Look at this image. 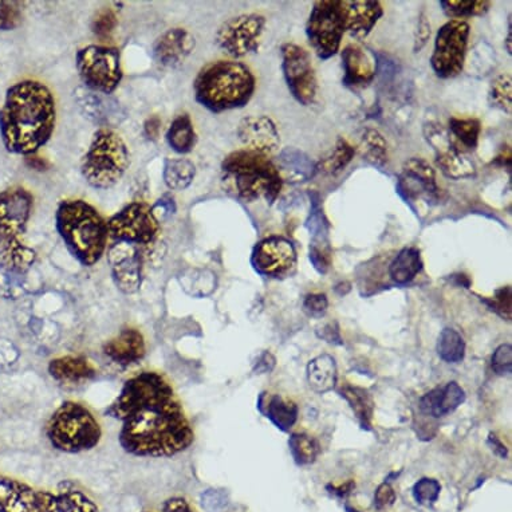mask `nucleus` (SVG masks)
<instances>
[{
  "instance_id": "obj_1",
  "label": "nucleus",
  "mask_w": 512,
  "mask_h": 512,
  "mask_svg": "<svg viewBox=\"0 0 512 512\" xmlns=\"http://www.w3.org/2000/svg\"><path fill=\"white\" fill-rule=\"evenodd\" d=\"M105 415L120 423L118 443L135 458H175L195 441L194 427L175 388L155 370L126 380Z\"/></svg>"
},
{
  "instance_id": "obj_2",
  "label": "nucleus",
  "mask_w": 512,
  "mask_h": 512,
  "mask_svg": "<svg viewBox=\"0 0 512 512\" xmlns=\"http://www.w3.org/2000/svg\"><path fill=\"white\" fill-rule=\"evenodd\" d=\"M57 124V102L42 82L23 80L7 89L0 108V139L10 153L34 156L49 143Z\"/></svg>"
},
{
  "instance_id": "obj_3",
  "label": "nucleus",
  "mask_w": 512,
  "mask_h": 512,
  "mask_svg": "<svg viewBox=\"0 0 512 512\" xmlns=\"http://www.w3.org/2000/svg\"><path fill=\"white\" fill-rule=\"evenodd\" d=\"M255 90L256 77L250 66L234 59L208 63L194 81L196 102L215 114L243 109Z\"/></svg>"
},
{
  "instance_id": "obj_4",
  "label": "nucleus",
  "mask_w": 512,
  "mask_h": 512,
  "mask_svg": "<svg viewBox=\"0 0 512 512\" xmlns=\"http://www.w3.org/2000/svg\"><path fill=\"white\" fill-rule=\"evenodd\" d=\"M55 228L82 266L97 265L108 250V224L97 208L85 200H62L55 211Z\"/></svg>"
},
{
  "instance_id": "obj_5",
  "label": "nucleus",
  "mask_w": 512,
  "mask_h": 512,
  "mask_svg": "<svg viewBox=\"0 0 512 512\" xmlns=\"http://www.w3.org/2000/svg\"><path fill=\"white\" fill-rule=\"evenodd\" d=\"M224 192L246 203L274 204L281 195L283 179L270 157L239 149L224 157Z\"/></svg>"
},
{
  "instance_id": "obj_6",
  "label": "nucleus",
  "mask_w": 512,
  "mask_h": 512,
  "mask_svg": "<svg viewBox=\"0 0 512 512\" xmlns=\"http://www.w3.org/2000/svg\"><path fill=\"white\" fill-rule=\"evenodd\" d=\"M33 208L34 196L26 188L0 192V266L22 275L37 261V252L23 242Z\"/></svg>"
},
{
  "instance_id": "obj_7",
  "label": "nucleus",
  "mask_w": 512,
  "mask_h": 512,
  "mask_svg": "<svg viewBox=\"0 0 512 512\" xmlns=\"http://www.w3.org/2000/svg\"><path fill=\"white\" fill-rule=\"evenodd\" d=\"M0 512H98V506L72 482H62L57 491H47L0 475Z\"/></svg>"
},
{
  "instance_id": "obj_8",
  "label": "nucleus",
  "mask_w": 512,
  "mask_h": 512,
  "mask_svg": "<svg viewBox=\"0 0 512 512\" xmlns=\"http://www.w3.org/2000/svg\"><path fill=\"white\" fill-rule=\"evenodd\" d=\"M45 433L55 451L70 455L92 451L102 440V427L92 409L73 400L55 409Z\"/></svg>"
},
{
  "instance_id": "obj_9",
  "label": "nucleus",
  "mask_w": 512,
  "mask_h": 512,
  "mask_svg": "<svg viewBox=\"0 0 512 512\" xmlns=\"http://www.w3.org/2000/svg\"><path fill=\"white\" fill-rule=\"evenodd\" d=\"M129 163L131 155L124 139L110 128H100L93 133L82 159V177L90 187L105 191L120 183Z\"/></svg>"
},
{
  "instance_id": "obj_10",
  "label": "nucleus",
  "mask_w": 512,
  "mask_h": 512,
  "mask_svg": "<svg viewBox=\"0 0 512 512\" xmlns=\"http://www.w3.org/2000/svg\"><path fill=\"white\" fill-rule=\"evenodd\" d=\"M78 76L92 92L110 96L124 78L121 51L108 45H89L77 51Z\"/></svg>"
},
{
  "instance_id": "obj_11",
  "label": "nucleus",
  "mask_w": 512,
  "mask_h": 512,
  "mask_svg": "<svg viewBox=\"0 0 512 512\" xmlns=\"http://www.w3.org/2000/svg\"><path fill=\"white\" fill-rule=\"evenodd\" d=\"M306 35L319 59L326 61L334 57L345 35L341 0L315 2L306 22Z\"/></svg>"
},
{
  "instance_id": "obj_12",
  "label": "nucleus",
  "mask_w": 512,
  "mask_h": 512,
  "mask_svg": "<svg viewBox=\"0 0 512 512\" xmlns=\"http://www.w3.org/2000/svg\"><path fill=\"white\" fill-rule=\"evenodd\" d=\"M109 240L129 246L147 247L156 242L160 222L144 202L129 203L106 222Z\"/></svg>"
},
{
  "instance_id": "obj_13",
  "label": "nucleus",
  "mask_w": 512,
  "mask_h": 512,
  "mask_svg": "<svg viewBox=\"0 0 512 512\" xmlns=\"http://www.w3.org/2000/svg\"><path fill=\"white\" fill-rule=\"evenodd\" d=\"M470 34L471 26L466 21H448L437 31L431 66L441 80H451L462 74Z\"/></svg>"
},
{
  "instance_id": "obj_14",
  "label": "nucleus",
  "mask_w": 512,
  "mask_h": 512,
  "mask_svg": "<svg viewBox=\"0 0 512 512\" xmlns=\"http://www.w3.org/2000/svg\"><path fill=\"white\" fill-rule=\"evenodd\" d=\"M266 23V18L256 13L230 18L216 31V46L234 61L256 54L261 47Z\"/></svg>"
},
{
  "instance_id": "obj_15",
  "label": "nucleus",
  "mask_w": 512,
  "mask_h": 512,
  "mask_svg": "<svg viewBox=\"0 0 512 512\" xmlns=\"http://www.w3.org/2000/svg\"><path fill=\"white\" fill-rule=\"evenodd\" d=\"M424 136L435 151L436 165L448 179H471L476 175V165L471 152L452 136L450 129L439 122H428Z\"/></svg>"
},
{
  "instance_id": "obj_16",
  "label": "nucleus",
  "mask_w": 512,
  "mask_h": 512,
  "mask_svg": "<svg viewBox=\"0 0 512 512\" xmlns=\"http://www.w3.org/2000/svg\"><path fill=\"white\" fill-rule=\"evenodd\" d=\"M281 57L283 77L291 96L303 106L313 105L318 97V80L309 51L289 42L282 45Z\"/></svg>"
},
{
  "instance_id": "obj_17",
  "label": "nucleus",
  "mask_w": 512,
  "mask_h": 512,
  "mask_svg": "<svg viewBox=\"0 0 512 512\" xmlns=\"http://www.w3.org/2000/svg\"><path fill=\"white\" fill-rule=\"evenodd\" d=\"M251 265L263 277L286 278L294 273L297 266V250L289 239L278 235L269 236L255 244Z\"/></svg>"
},
{
  "instance_id": "obj_18",
  "label": "nucleus",
  "mask_w": 512,
  "mask_h": 512,
  "mask_svg": "<svg viewBox=\"0 0 512 512\" xmlns=\"http://www.w3.org/2000/svg\"><path fill=\"white\" fill-rule=\"evenodd\" d=\"M108 261L114 286L122 294H136L144 279V258L140 247L113 243L109 247Z\"/></svg>"
},
{
  "instance_id": "obj_19",
  "label": "nucleus",
  "mask_w": 512,
  "mask_h": 512,
  "mask_svg": "<svg viewBox=\"0 0 512 512\" xmlns=\"http://www.w3.org/2000/svg\"><path fill=\"white\" fill-rule=\"evenodd\" d=\"M397 189L407 200L425 199L429 203L439 202L440 199L435 169L421 157H411L405 161Z\"/></svg>"
},
{
  "instance_id": "obj_20",
  "label": "nucleus",
  "mask_w": 512,
  "mask_h": 512,
  "mask_svg": "<svg viewBox=\"0 0 512 512\" xmlns=\"http://www.w3.org/2000/svg\"><path fill=\"white\" fill-rule=\"evenodd\" d=\"M236 135L247 151L271 157L281 148V135L273 118L269 116H247L239 122Z\"/></svg>"
},
{
  "instance_id": "obj_21",
  "label": "nucleus",
  "mask_w": 512,
  "mask_h": 512,
  "mask_svg": "<svg viewBox=\"0 0 512 512\" xmlns=\"http://www.w3.org/2000/svg\"><path fill=\"white\" fill-rule=\"evenodd\" d=\"M147 340L143 332L132 326L122 328L120 333L102 346V353L110 362L122 368L139 364L147 356Z\"/></svg>"
},
{
  "instance_id": "obj_22",
  "label": "nucleus",
  "mask_w": 512,
  "mask_h": 512,
  "mask_svg": "<svg viewBox=\"0 0 512 512\" xmlns=\"http://www.w3.org/2000/svg\"><path fill=\"white\" fill-rule=\"evenodd\" d=\"M196 39L184 27H173L161 34L153 45V58L165 68H175L194 53Z\"/></svg>"
},
{
  "instance_id": "obj_23",
  "label": "nucleus",
  "mask_w": 512,
  "mask_h": 512,
  "mask_svg": "<svg viewBox=\"0 0 512 512\" xmlns=\"http://www.w3.org/2000/svg\"><path fill=\"white\" fill-rule=\"evenodd\" d=\"M341 9L345 33L356 39L368 37L384 15V9L378 0H341Z\"/></svg>"
},
{
  "instance_id": "obj_24",
  "label": "nucleus",
  "mask_w": 512,
  "mask_h": 512,
  "mask_svg": "<svg viewBox=\"0 0 512 512\" xmlns=\"http://www.w3.org/2000/svg\"><path fill=\"white\" fill-rule=\"evenodd\" d=\"M344 78L342 82L346 88L352 90L368 88L376 78L377 66L372 55L361 46H346L341 53Z\"/></svg>"
},
{
  "instance_id": "obj_25",
  "label": "nucleus",
  "mask_w": 512,
  "mask_h": 512,
  "mask_svg": "<svg viewBox=\"0 0 512 512\" xmlns=\"http://www.w3.org/2000/svg\"><path fill=\"white\" fill-rule=\"evenodd\" d=\"M47 372L61 385H82L97 377L96 366L81 354H66L50 360Z\"/></svg>"
},
{
  "instance_id": "obj_26",
  "label": "nucleus",
  "mask_w": 512,
  "mask_h": 512,
  "mask_svg": "<svg viewBox=\"0 0 512 512\" xmlns=\"http://www.w3.org/2000/svg\"><path fill=\"white\" fill-rule=\"evenodd\" d=\"M466 400V393L456 382H450L445 388L433 389L420 400L421 412L432 417H443L454 412Z\"/></svg>"
},
{
  "instance_id": "obj_27",
  "label": "nucleus",
  "mask_w": 512,
  "mask_h": 512,
  "mask_svg": "<svg viewBox=\"0 0 512 512\" xmlns=\"http://www.w3.org/2000/svg\"><path fill=\"white\" fill-rule=\"evenodd\" d=\"M277 165L283 183H303L310 180L317 172V164L310 157L295 148H287L278 157Z\"/></svg>"
},
{
  "instance_id": "obj_28",
  "label": "nucleus",
  "mask_w": 512,
  "mask_h": 512,
  "mask_svg": "<svg viewBox=\"0 0 512 512\" xmlns=\"http://www.w3.org/2000/svg\"><path fill=\"white\" fill-rule=\"evenodd\" d=\"M165 140L169 148L177 155H188L194 151L198 143L194 122L188 113H181L169 125Z\"/></svg>"
},
{
  "instance_id": "obj_29",
  "label": "nucleus",
  "mask_w": 512,
  "mask_h": 512,
  "mask_svg": "<svg viewBox=\"0 0 512 512\" xmlns=\"http://www.w3.org/2000/svg\"><path fill=\"white\" fill-rule=\"evenodd\" d=\"M423 270L420 251L415 247H405L389 266V277L396 285H408Z\"/></svg>"
},
{
  "instance_id": "obj_30",
  "label": "nucleus",
  "mask_w": 512,
  "mask_h": 512,
  "mask_svg": "<svg viewBox=\"0 0 512 512\" xmlns=\"http://www.w3.org/2000/svg\"><path fill=\"white\" fill-rule=\"evenodd\" d=\"M196 167L189 159L177 157V159H165L163 168V180L171 191H185L194 183Z\"/></svg>"
},
{
  "instance_id": "obj_31",
  "label": "nucleus",
  "mask_w": 512,
  "mask_h": 512,
  "mask_svg": "<svg viewBox=\"0 0 512 512\" xmlns=\"http://www.w3.org/2000/svg\"><path fill=\"white\" fill-rule=\"evenodd\" d=\"M307 376H309L310 387L315 392L326 393L332 391L337 382L336 362L328 354L315 358L307 366Z\"/></svg>"
},
{
  "instance_id": "obj_32",
  "label": "nucleus",
  "mask_w": 512,
  "mask_h": 512,
  "mask_svg": "<svg viewBox=\"0 0 512 512\" xmlns=\"http://www.w3.org/2000/svg\"><path fill=\"white\" fill-rule=\"evenodd\" d=\"M441 10L451 21H464L467 18L483 17L490 11L488 0H441Z\"/></svg>"
},
{
  "instance_id": "obj_33",
  "label": "nucleus",
  "mask_w": 512,
  "mask_h": 512,
  "mask_svg": "<svg viewBox=\"0 0 512 512\" xmlns=\"http://www.w3.org/2000/svg\"><path fill=\"white\" fill-rule=\"evenodd\" d=\"M354 155H356V149L353 145L340 137L334 145L333 151L324 160L319 161L317 171L328 173V175H338L352 163Z\"/></svg>"
},
{
  "instance_id": "obj_34",
  "label": "nucleus",
  "mask_w": 512,
  "mask_h": 512,
  "mask_svg": "<svg viewBox=\"0 0 512 512\" xmlns=\"http://www.w3.org/2000/svg\"><path fill=\"white\" fill-rule=\"evenodd\" d=\"M450 132L464 148L468 151H475L479 144L480 133H482V124L478 118H450Z\"/></svg>"
},
{
  "instance_id": "obj_35",
  "label": "nucleus",
  "mask_w": 512,
  "mask_h": 512,
  "mask_svg": "<svg viewBox=\"0 0 512 512\" xmlns=\"http://www.w3.org/2000/svg\"><path fill=\"white\" fill-rule=\"evenodd\" d=\"M297 415V407L290 401L283 400L282 397H271L269 404H267V417L283 431L293 427Z\"/></svg>"
},
{
  "instance_id": "obj_36",
  "label": "nucleus",
  "mask_w": 512,
  "mask_h": 512,
  "mask_svg": "<svg viewBox=\"0 0 512 512\" xmlns=\"http://www.w3.org/2000/svg\"><path fill=\"white\" fill-rule=\"evenodd\" d=\"M362 144L365 148L366 160L378 167L388 163V143L384 136L376 129H366L362 136Z\"/></svg>"
},
{
  "instance_id": "obj_37",
  "label": "nucleus",
  "mask_w": 512,
  "mask_h": 512,
  "mask_svg": "<svg viewBox=\"0 0 512 512\" xmlns=\"http://www.w3.org/2000/svg\"><path fill=\"white\" fill-rule=\"evenodd\" d=\"M491 105L502 112H512V80L510 74L504 73L496 77L490 86L488 93Z\"/></svg>"
},
{
  "instance_id": "obj_38",
  "label": "nucleus",
  "mask_w": 512,
  "mask_h": 512,
  "mask_svg": "<svg viewBox=\"0 0 512 512\" xmlns=\"http://www.w3.org/2000/svg\"><path fill=\"white\" fill-rule=\"evenodd\" d=\"M464 349H466V345H464L463 338L458 332L452 329L443 330L437 350H439L440 357L444 361L454 362V364L462 361Z\"/></svg>"
},
{
  "instance_id": "obj_39",
  "label": "nucleus",
  "mask_w": 512,
  "mask_h": 512,
  "mask_svg": "<svg viewBox=\"0 0 512 512\" xmlns=\"http://www.w3.org/2000/svg\"><path fill=\"white\" fill-rule=\"evenodd\" d=\"M342 396L352 405L358 419L362 424L369 425L373 416V400L369 393L360 388L346 387L342 389Z\"/></svg>"
},
{
  "instance_id": "obj_40",
  "label": "nucleus",
  "mask_w": 512,
  "mask_h": 512,
  "mask_svg": "<svg viewBox=\"0 0 512 512\" xmlns=\"http://www.w3.org/2000/svg\"><path fill=\"white\" fill-rule=\"evenodd\" d=\"M290 448L298 464L313 463L319 454V444L313 437L307 435H293L290 439Z\"/></svg>"
},
{
  "instance_id": "obj_41",
  "label": "nucleus",
  "mask_w": 512,
  "mask_h": 512,
  "mask_svg": "<svg viewBox=\"0 0 512 512\" xmlns=\"http://www.w3.org/2000/svg\"><path fill=\"white\" fill-rule=\"evenodd\" d=\"M26 275L14 273L0 266V294L6 298H18L26 291Z\"/></svg>"
},
{
  "instance_id": "obj_42",
  "label": "nucleus",
  "mask_w": 512,
  "mask_h": 512,
  "mask_svg": "<svg viewBox=\"0 0 512 512\" xmlns=\"http://www.w3.org/2000/svg\"><path fill=\"white\" fill-rule=\"evenodd\" d=\"M117 26V14L114 13V10L109 9V7L108 9L105 7V9L98 11L96 17H94L92 21L93 34L96 35L97 38L102 39V41L112 37Z\"/></svg>"
},
{
  "instance_id": "obj_43",
  "label": "nucleus",
  "mask_w": 512,
  "mask_h": 512,
  "mask_svg": "<svg viewBox=\"0 0 512 512\" xmlns=\"http://www.w3.org/2000/svg\"><path fill=\"white\" fill-rule=\"evenodd\" d=\"M23 5L19 2H0V31L18 29L23 22Z\"/></svg>"
},
{
  "instance_id": "obj_44",
  "label": "nucleus",
  "mask_w": 512,
  "mask_h": 512,
  "mask_svg": "<svg viewBox=\"0 0 512 512\" xmlns=\"http://www.w3.org/2000/svg\"><path fill=\"white\" fill-rule=\"evenodd\" d=\"M310 261L313 262L315 270L318 273L325 274L329 270L330 261V247L328 240H314L310 246Z\"/></svg>"
},
{
  "instance_id": "obj_45",
  "label": "nucleus",
  "mask_w": 512,
  "mask_h": 512,
  "mask_svg": "<svg viewBox=\"0 0 512 512\" xmlns=\"http://www.w3.org/2000/svg\"><path fill=\"white\" fill-rule=\"evenodd\" d=\"M440 490L441 487L437 480L421 479L416 484L413 494H415V498L420 504H431L439 498Z\"/></svg>"
},
{
  "instance_id": "obj_46",
  "label": "nucleus",
  "mask_w": 512,
  "mask_h": 512,
  "mask_svg": "<svg viewBox=\"0 0 512 512\" xmlns=\"http://www.w3.org/2000/svg\"><path fill=\"white\" fill-rule=\"evenodd\" d=\"M512 366V349L510 345L500 346L498 350H496L494 357H492V368H494L495 372L500 374H508L511 373Z\"/></svg>"
},
{
  "instance_id": "obj_47",
  "label": "nucleus",
  "mask_w": 512,
  "mask_h": 512,
  "mask_svg": "<svg viewBox=\"0 0 512 512\" xmlns=\"http://www.w3.org/2000/svg\"><path fill=\"white\" fill-rule=\"evenodd\" d=\"M153 214L159 219V222L163 220L171 219L176 214L177 206L175 199L172 196L164 195L152 206Z\"/></svg>"
},
{
  "instance_id": "obj_48",
  "label": "nucleus",
  "mask_w": 512,
  "mask_h": 512,
  "mask_svg": "<svg viewBox=\"0 0 512 512\" xmlns=\"http://www.w3.org/2000/svg\"><path fill=\"white\" fill-rule=\"evenodd\" d=\"M429 37H431V23H429L427 14L423 11L419 17V23H417L415 46H413V51H415V53H420V51L423 50V47L427 45Z\"/></svg>"
},
{
  "instance_id": "obj_49",
  "label": "nucleus",
  "mask_w": 512,
  "mask_h": 512,
  "mask_svg": "<svg viewBox=\"0 0 512 512\" xmlns=\"http://www.w3.org/2000/svg\"><path fill=\"white\" fill-rule=\"evenodd\" d=\"M329 302L325 294H310L303 302V309L309 315H322L328 309Z\"/></svg>"
},
{
  "instance_id": "obj_50",
  "label": "nucleus",
  "mask_w": 512,
  "mask_h": 512,
  "mask_svg": "<svg viewBox=\"0 0 512 512\" xmlns=\"http://www.w3.org/2000/svg\"><path fill=\"white\" fill-rule=\"evenodd\" d=\"M492 307L498 311L504 318H511V287L507 286L504 289L496 291Z\"/></svg>"
},
{
  "instance_id": "obj_51",
  "label": "nucleus",
  "mask_w": 512,
  "mask_h": 512,
  "mask_svg": "<svg viewBox=\"0 0 512 512\" xmlns=\"http://www.w3.org/2000/svg\"><path fill=\"white\" fill-rule=\"evenodd\" d=\"M396 500L395 491L393 488L389 486V484L384 483L382 486L378 487L376 492V506L377 508H384L387 506H391L393 502Z\"/></svg>"
},
{
  "instance_id": "obj_52",
  "label": "nucleus",
  "mask_w": 512,
  "mask_h": 512,
  "mask_svg": "<svg viewBox=\"0 0 512 512\" xmlns=\"http://www.w3.org/2000/svg\"><path fill=\"white\" fill-rule=\"evenodd\" d=\"M161 511L163 512H194L189 503L184 498H180V496H173V498H169L165 500L163 506H161Z\"/></svg>"
},
{
  "instance_id": "obj_53",
  "label": "nucleus",
  "mask_w": 512,
  "mask_h": 512,
  "mask_svg": "<svg viewBox=\"0 0 512 512\" xmlns=\"http://www.w3.org/2000/svg\"><path fill=\"white\" fill-rule=\"evenodd\" d=\"M161 126H163V121H161L160 117L152 116L147 118L144 122V135L149 140L159 139Z\"/></svg>"
},
{
  "instance_id": "obj_54",
  "label": "nucleus",
  "mask_w": 512,
  "mask_h": 512,
  "mask_svg": "<svg viewBox=\"0 0 512 512\" xmlns=\"http://www.w3.org/2000/svg\"><path fill=\"white\" fill-rule=\"evenodd\" d=\"M27 163H29L31 167L39 169V171H43V169L47 167L45 161L39 160L35 155L30 156L29 159H27Z\"/></svg>"
},
{
  "instance_id": "obj_55",
  "label": "nucleus",
  "mask_w": 512,
  "mask_h": 512,
  "mask_svg": "<svg viewBox=\"0 0 512 512\" xmlns=\"http://www.w3.org/2000/svg\"><path fill=\"white\" fill-rule=\"evenodd\" d=\"M512 27H511V17L508 19V37H507V53L511 55V34H512Z\"/></svg>"
},
{
  "instance_id": "obj_56",
  "label": "nucleus",
  "mask_w": 512,
  "mask_h": 512,
  "mask_svg": "<svg viewBox=\"0 0 512 512\" xmlns=\"http://www.w3.org/2000/svg\"><path fill=\"white\" fill-rule=\"evenodd\" d=\"M349 512H358L357 510H353V508H349Z\"/></svg>"
},
{
  "instance_id": "obj_57",
  "label": "nucleus",
  "mask_w": 512,
  "mask_h": 512,
  "mask_svg": "<svg viewBox=\"0 0 512 512\" xmlns=\"http://www.w3.org/2000/svg\"><path fill=\"white\" fill-rule=\"evenodd\" d=\"M145 512H149V511H145Z\"/></svg>"
}]
</instances>
